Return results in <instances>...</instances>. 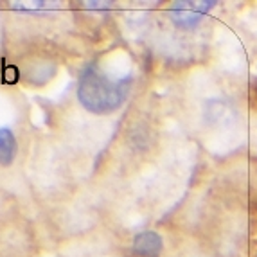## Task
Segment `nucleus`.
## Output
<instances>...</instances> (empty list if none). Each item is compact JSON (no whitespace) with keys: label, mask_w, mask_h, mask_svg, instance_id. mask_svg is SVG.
Here are the masks:
<instances>
[{"label":"nucleus","mask_w":257,"mask_h":257,"mask_svg":"<svg viewBox=\"0 0 257 257\" xmlns=\"http://www.w3.org/2000/svg\"><path fill=\"white\" fill-rule=\"evenodd\" d=\"M130 92V79H115L95 65L86 67L77 85L79 103L88 111L108 113L124 103Z\"/></svg>","instance_id":"1"},{"label":"nucleus","mask_w":257,"mask_h":257,"mask_svg":"<svg viewBox=\"0 0 257 257\" xmlns=\"http://www.w3.org/2000/svg\"><path fill=\"white\" fill-rule=\"evenodd\" d=\"M214 8V2L210 0H180V2H173L169 8V17L176 26L182 29H193L200 22L203 20L210 9Z\"/></svg>","instance_id":"2"},{"label":"nucleus","mask_w":257,"mask_h":257,"mask_svg":"<svg viewBox=\"0 0 257 257\" xmlns=\"http://www.w3.org/2000/svg\"><path fill=\"white\" fill-rule=\"evenodd\" d=\"M162 237L157 232H142L133 241V252L141 257H159L162 252Z\"/></svg>","instance_id":"3"},{"label":"nucleus","mask_w":257,"mask_h":257,"mask_svg":"<svg viewBox=\"0 0 257 257\" xmlns=\"http://www.w3.org/2000/svg\"><path fill=\"white\" fill-rule=\"evenodd\" d=\"M17 139L8 128H0V166H11L17 157Z\"/></svg>","instance_id":"4"}]
</instances>
